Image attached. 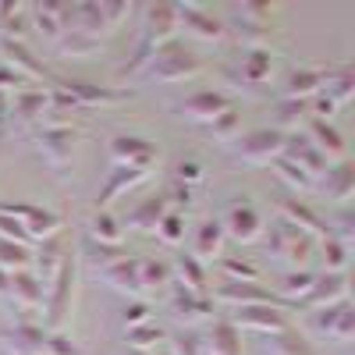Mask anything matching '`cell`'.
I'll list each match as a JSON object with an SVG mask.
<instances>
[{
  "label": "cell",
  "mask_w": 355,
  "mask_h": 355,
  "mask_svg": "<svg viewBox=\"0 0 355 355\" xmlns=\"http://www.w3.org/2000/svg\"><path fill=\"white\" fill-rule=\"evenodd\" d=\"M128 15L132 4L125 0H78V4H64V33H82L103 43Z\"/></svg>",
  "instance_id": "1"
},
{
  "label": "cell",
  "mask_w": 355,
  "mask_h": 355,
  "mask_svg": "<svg viewBox=\"0 0 355 355\" xmlns=\"http://www.w3.org/2000/svg\"><path fill=\"white\" fill-rule=\"evenodd\" d=\"M75 274H78V256L68 252V259L61 263V270H57V277L46 284V331H61L64 320L71 313V299H75Z\"/></svg>",
  "instance_id": "2"
},
{
  "label": "cell",
  "mask_w": 355,
  "mask_h": 355,
  "mask_svg": "<svg viewBox=\"0 0 355 355\" xmlns=\"http://www.w3.org/2000/svg\"><path fill=\"white\" fill-rule=\"evenodd\" d=\"M150 71V78H157V82H185V78H192V75H199L202 71V61L189 50V46H182L178 40H171V43H164L157 53H153V61L146 64Z\"/></svg>",
  "instance_id": "3"
},
{
  "label": "cell",
  "mask_w": 355,
  "mask_h": 355,
  "mask_svg": "<svg viewBox=\"0 0 355 355\" xmlns=\"http://www.w3.org/2000/svg\"><path fill=\"white\" fill-rule=\"evenodd\" d=\"M0 214L15 217L28 231L33 245L43 242V239H53V234H61V227H64L61 214H57V210H43V206H36V202H0Z\"/></svg>",
  "instance_id": "4"
},
{
  "label": "cell",
  "mask_w": 355,
  "mask_h": 355,
  "mask_svg": "<svg viewBox=\"0 0 355 355\" xmlns=\"http://www.w3.org/2000/svg\"><path fill=\"white\" fill-rule=\"evenodd\" d=\"M46 89H61L64 96L75 100L78 110H89V107H114V103H125L132 93L128 89H114V85H93V82H82V78H50Z\"/></svg>",
  "instance_id": "5"
},
{
  "label": "cell",
  "mask_w": 355,
  "mask_h": 355,
  "mask_svg": "<svg viewBox=\"0 0 355 355\" xmlns=\"http://www.w3.org/2000/svg\"><path fill=\"white\" fill-rule=\"evenodd\" d=\"M266 252H270L274 259H284V263H306L313 252H316V239L306 231H299L295 224L288 220H277L270 227V239H266Z\"/></svg>",
  "instance_id": "6"
},
{
  "label": "cell",
  "mask_w": 355,
  "mask_h": 355,
  "mask_svg": "<svg viewBox=\"0 0 355 355\" xmlns=\"http://www.w3.org/2000/svg\"><path fill=\"white\" fill-rule=\"evenodd\" d=\"M284 142H288V135L277 132V128H256L242 139H234V157L263 167V164H274L284 153Z\"/></svg>",
  "instance_id": "7"
},
{
  "label": "cell",
  "mask_w": 355,
  "mask_h": 355,
  "mask_svg": "<svg viewBox=\"0 0 355 355\" xmlns=\"http://www.w3.org/2000/svg\"><path fill=\"white\" fill-rule=\"evenodd\" d=\"M107 150H110L114 167H146V171H153L157 160H160L157 146L139 139V135H114Z\"/></svg>",
  "instance_id": "8"
},
{
  "label": "cell",
  "mask_w": 355,
  "mask_h": 355,
  "mask_svg": "<svg viewBox=\"0 0 355 355\" xmlns=\"http://www.w3.org/2000/svg\"><path fill=\"white\" fill-rule=\"evenodd\" d=\"M8 299L18 313H25L21 320H33L28 313H40L46 306V288L33 270H18V274L8 277Z\"/></svg>",
  "instance_id": "9"
},
{
  "label": "cell",
  "mask_w": 355,
  "mask_h": 355,
  "mask_svg": "<svg viewBox=\"0 0 355 355\" xmlns=\"http://www.w3.org/2000/svg\"><path fill=\"white\" fill-rule=\"evenodd\" d=\"M313 320H316L320 334H327L338 345H352V338H355V306H352V299H341L327 309H316Z\"/></svg>",
  "instance_id": "10"
},
{
  "label": "cell",
  "mask_w": 355,
  "mask_h": 355,
  "mask_svg": "<svg viewBox=\"0 0 355 355\" xmlns=\"http://www.w3.org/2000/svg\"><path fill=\"white\" fill-rule=\"evenodd\" d=\"M0 348L8 355H43L46 348V327L36 320H18L15 327L0 331Z\"/></svg>",
  "instance_id": "11"
},
{
  "label": "cell",
  "mask_w": 355,
  "mask_h": 355,
  "mask_svg": "<svg viewBox=\"0 0 355 355\" xmlns=\"http://www.w3.org/2000/svg\"><path fill=\"white\" fill-rule=\"evenodd\" d=\"M210 299L224 302V306H234V309H245V306H274V309H281L284 306L274 291H266L259 284H242V281H224Z\"/></svg>",
  "instance_id": "12"
},
{
  "label": "cell",
  "mask_w": 355,
  "mask_h": 355,
  "mask_svg": "<svg viewBox=\"0 0 355 355\" xmlns=\"http://www.w3.org/2000/svg\"><path fill=\"white\" fill-rule=\"evenodd\" d=\"M231 107H234V100L227 93H220V89H196V93H189L182 100L178 110H182L189 121H196V125H210L217 114H224Z\"/></svg>",
  "instance_id": "13"
},
{
  "label": "cell",
  "mask_w": 355,
  "mask_h": 355,
  "mask_svg": "<svg viewBox=\"0 0 355 355\" xmlns=\"http://www.w3.org/2000/svg\"><path fill=\"white\" fill-rule=\"evenodd\" d=\"M174 11H178V25H185L192 36H199L206 43H220L224 40V21L214 18L199 0H182V4H174Z\"/></svg>",
  "instance_id": "14"
},
{
  "label": "cell",
  "mask_w": 355,
  "mask_h": 355,
  "mask_svg": "<svg viewBox=\"0 0 355 355\" xmlns=\"http://www.w3.org/2000/svg\"><path fill=\"white\" fill-rule=\"evenodd\" d=\"M220 227H224V239L249 245V242L259 239L263 217H259L256 206H249V202H231V206H227V214H224V220H220Z\"/></svg>",
  "instance_id": "15"
},
{
  "label": "cell",
  "mask_w": 355,
  "mask_h": 355,
  "mask_svg": "<svg viewBox=\"0 0 355 355\" xmlns=\"http://www.w3.org/2000/svg\"><path fill=\"white\" fill-rule=\"evenodd\" d=\"M36 150L53 171H64L75 157V128H40L36 132Z\"/></svg>",
  "instance_id": "16"
},
{
  "label": "cell",
  "mask_w": 355,
  "mask_h": 355,
  "mask_svg": "<svg viewBox=\"0 0 355 355\" xmlns=\"http://www.w3.org/2000/svg\"><path fill=\"white\" fill-rule=\"evenodd\" d=\"M231 323L239 331H259L266 338H274V334H281V331L291 327L288 316L281 309H274V306H245V309H239V313L231 316Z\"/></svg>",
  "instance_id": "17"
},
{
  "label": "cell",
  "mask_w": 355,
  "mask_h": 355,
  "mask_svg": "<svg viewBox=\"0 0 355 355\" xmlns=\"http://www.w3.org/2000/svg\"><path fill=\"white\" fill-rule=\"evenodd\" d=\"M0 53H4V61H0V64H8V68H11L15 75H21L25 82H50V78H53V75L46 71V64H43L25 43L0 40Z\"/></svg>",
  "instance_id": "18"
},
{
  "label": "cell",
  "mask_w": 355,
  "mask_h": 355,
  "mask_svg": "<svg viewBox=\"0 0 355 355\" xmlns=\"http://www.w3.org/2000/svg\"><path fill=\"white\" fill-rule=\"evenodd\" d=\"M341 299H348V274H316L309 295H306L299 306L309 309V313H316V309H327V306H334Z\"/></svg>",
  "instance_id": "19"
},
{
  "label": "cell",
  "mask_w": 355,
  "mask_h": 355,
  "mask_svg": "<svg viewBox=\"0 0 355 355\" xmlns=\"http://www.w3.org/2000/svg\"><path fill=\"white\" fill-rule=\"evenodd\" d=\"M167 309H171V316H174L178 323H185V327H196V323L210 320V313H214V299H210V295H196V291H185V288H174Z\"/></svg>",
  "instance_id": "20"
},
{
  "label": "cell",
  "mask_w": 355,
  "mask_h": 355,
  "mask_svg": "<svg viewBox=\"0 0 355 355\" xmlns=\"http://www.w3.org/2000/svg\"><path fill=\"white\" fill-rule=\"evenodd\" d=\"M68 239L64 234H53V239H43L33 245V263H36V277L43 281V288L57 277V270H61V263L68 259Z\"/></svg>",
  "instance_id": "21"
},
{
  "label": "cell",
  "mask_w": 355,
  "mask_h": 355,
  "mask_svg": "<svg viewBox=\"0 0 355 355\" xmlns=\"http://www.w3.org/2000/svg\"><path fill=\"white\" fill-rule=\"evenodd\" d=\"M284 160H291V164H299L313 182H320L323 174H327V167H331V160L323 157L316 146L306 139V135H288V142H284V153H281Z\"/></svg>",
  "instance_id": "22"
},
{
  "label": "cell",
  "mask_w": 355,
  "mask_h": 355,
  "mask_svg": "<svg viewBox=\"0 0 355 355\" xmlns=\"http://www.w3.org/2000/svg\"><path fill=\"white\" fill-rule=\"evenodd\" d=\"M100 277H103V284H110L114 291H121V295H128V299H142L146 295V288H142V281H139V259H117V263H107V266H100L96 270Z\"/></svg>",
  "instance_id": "23"
},
{
  "label": "cell",
  "mask_w": 355,
  "mask_h": 355,
  "mask_svg": "<svg viewBox=\"0 0 355 355\" xmlns=\"http://www.w3.org/2000/svg\"><path fill=\"white\" fill-rule=\"evenodd\" d=\"M150 174H153V171H146V167H114V171L107 174L100 196H96V210H107L114 199H121L125 192H132L135 185H142Z\"/></svg>",
  "instance_id": "24"
},
{
  "label": "cell",
  "mask_w": 355,
  "mask_h": 355,
  "mask_svg": "<svg viewBox=\"0 0 355 355\" xmlns=\"http://www.w3.org/2000/svg\"><path fill=\"white\" fill-rule=\"evenodd\" d=\"M316 189L327 196V199H334V202H348L352 196H355V164L345 157V160H338V164H331L327 167V174L316 182Z\"/></svg>",
  "instance_id": "25"
},
{
  "label": "cell",
  "mask_w": 355,
  "mask_h": 355,
  "mask_svg": "<svg viewBox=\"0 0 355 355\" xmlns=\"http://www.w3.org/2000/svg\"><path fill=\"white\" fill-rule=\"evenodd\" d=\"M50 107V96L46 89H18V93L11 96V121L15 125H40L43 114Z\"/></svg>",
  "instance_id": "26"
},
{
  "label": "cell",
  "mask_w": 355,
  "mask_h": 355,
  "mask_svg": "<svg viewBox=\"0 0 355 355\" xmlns=\"http://www.w3.org/2000/svg\"><path fill=\"white\" fill-rule=\"evenodd\" d=\"M281 220H288V224H295L299 231L313 234L316 242L323 239V234H331V224L323 220L313 206H306L302 199H284V202H281Z\"/></svg>",
  "instance_id": "27"
},
{
  "label": "cell",
  "mask_w": 355,
  "mask_h": 355,
  "mask_svg": "<svg viewBox=\"0 0 355 355\" xmlns=\"http://www.w3.org/2000/svg\"><path fill=\"white\" fill-rule=\"evenodd\" d=\"M306 139L316 146V150L327 157L331 164H338V160H345V135L331 125V121H316V117H309L306 121Z\"/></svg>",
  "instance_id": "28"
},
{
  "label": "cell",
  "mask_w": 355,
  "mask_h": 355,
  "mask_svg": "<svg viewBox=\"0 0 355 355\" xmlns=\"http://www.w3.org/2000/svg\"><path fill=\"white\" fill-rule=\"evenodd\" d=\"M320 93L327 96L334 107H345L355 96V71L352 64H338V68H323V85Z\"/></svg>",
  "instance_id": "29"
},
{
  "label": "cell",
  "mask_w": 355,
  "mask_h": 355,
  "mask_svg": "<svg viewBox=\"0 0 355 355\" xmlns=\"http://www.w3.org/2000/svg\"><path fill=\"white\" fill-rule=\"evenodd\" d=\"M202 341H206L202 352H210V355H242V331L231 320L210 323V331H206Z\"/></svg>",
  "instance_id": "30"
},
{
  "label": "cell",
  "mask_w": 355,
  "mask_h": 355,
  "mask_svg": "<svg viewBox=\"0 0 355 355\" xmlns=\"http://www.w3.org/2000/svg\"><path fill=\"white\" fill-rule=\"evenodd\" d=\"M28 21H33V28L46 43H57L64 36V4H36V8H28Z\"/></svg>",
  "instance_id": "31"
},
{
  "label": "cell",
  "mask_w": 355,
  "mask_h": 355,
  "mask_svg": "<svg viewBox=\"0 0 355 355\" xmlns=\"http://www.w3.org/2000/svg\"><path fill=\"white\" fill-rule=\"evenodd\" d=\"M167 214V199L164 196H150V199H142L135 210H128V217L121 220L125 227H135V231H146V234H153L157 224L164 220Z\"/></svg>",
  "instance_id": "32"
},
{
  "label": "cell",
  "mask_w": 355,
  "mask_h": 355,
  "mask_svg": "<svg viewBox=\"0 0 355 355\" xmlns=\"http://www.w3.org/2000/svg\"><path fill=\"white\" fill-rule=\"evenodd\" d=\"M89 239H93V245L117 249V245H125V227L110 210H96L89 217Z\"/></svg>",
  "instance_id": "33"
},
{
  "label": "cell",
  "mask_w": 355,
  "mask_h": 355,
  "mask_svg": "<svg viewBox=\"0 0 355 355\" xmlns=\"http://www.w3.org/2000/svg\"><path fill=\"white\" fill-rule=\"evenodd\" d=\"M323 85V68H295L284 82V96L288 100H309L320 93Z\"/></svg>",
  "instance_id": "34"
},
{
  "label": "cell",
  "mask_w": 355,
  "mask_h": 355,
  "mask_svg": "<svg viewBox=\"0 0 355 355\" xmlns=\"http://www.w3.org/2000/svg\"><path fill=\"white\" fill-rule=\"evenodd\" d=\"M192 256L199 263L224 256V227H220V220H202L199 224V231H196V252Z\"/></svg>",
  "instance_id": "35"
},
{
  "label": "cell",
  "mask_w": 355,
  "mask_h": 355,
  "mask_svg": "<svg viewBox=\"0 0 355 355\" xmlns=\"http://www.w3.org/2000/svg\"><path fill=\"white\" fill-rule=\"evenodd\" d=\"M171 274H178V288H185V291H196V295H210L206 291V266L192 256V252H185V256H178L174 259V266H171Z\"/></svg>",
  "instance_id": "36"
},
{
  "label": "cell",
  "mask_w": 355,
  "mask_h": 355,
  "mask_svg": "<svg viewBox=\"0 0 355 355\" xmlns=\"http://www.w3.org/2000/svg\"><path fill=\"white\" fill-rule=\"evenodd\" d=\"M28 28H33V21H28L25 4H0V36L11 43H25Z\"/></svg>",
  "instance_id": "37"
},
{
  "label": "cell",
  "mask_w": 355,
  "mask_h": 355,
  "mask_svg": "<svg viewBox=\"0 0 355 355\" xmlns=\"http://www.w3.org/2000/svg\"><path fill=\"white\" fill-rule=\"evenodd\" d=\"M313 281H316L313 270H291V274H284V277L277 281V291H274V295H277L284 306H299L306 295H309Z\"/></svg>",
  "instance_id": "38"
},
{
  "label": "cell",
  "mask_w": 355,
  "mask_h": 355,
  "mask_svg": "<svg viewBox=\"0 0 355 355\" xmlns=\"http://www.w3.org/2000/svg\"><path fill=\"white\" fill-rule=\"evenodd\" d=\"M316 249H320V256H323V266H327V270H323V274H348L352 245L338 242L334 234H323V239L316 242Z\"/></svg>",
  "instance_id": "39"
},
{
  "label": "cell",
  "mask_w": 355,
  "mask_h": 355,
  "mask_svg": "<svg viewBox=\"0 0 355 355\" xmlns=\"http://www.w3.org/2000/svg\"><path fill=\"white\" fill-rule=\"evenodd\" d=\"M270 71H274V53L266 50V46H256L245 53V61H242V78L249 85H263V82H270Z\"/></svg>",
  "instance_id": "40"
},
{
  "label": "cell",
  "mask_w": 355,
  "mask_h": 355,
  "mask_svg": "<svg viewBox=\"0 0 355 355\" xmlns=\"http://www.w3.org/2000/svg\"><path fill=\"white\" fill-rule=\"evenodd\" d=\"M217 270L224 274V281H242V284H259V266L252 259H239V256H217Z\"/></svg>",
  "instance_id": "41"
},
{
  "label": "cell",
  "mask_w": 355,
  "mask_h": 355,
  "mask_svg": "<svg viewBox=\"0 0 355 355\" xmlns=\"http://www.w3.org/2000/svg\"><path fill=\"white\" fill-rule=\"evenodd\" d=\"M171 263H164L160 256H139V281L146 291H157L164 284H171Z\"/></svg>",
  "instance_id": "42"
},
{
  "label": "cell",
  "mask_w": 355,
  "mask_h": 355,
  "mask_svg": "<svg viewBox=\"0 0 355 355\" xmlns=\"http://www.w3.org/2000/svg\"><path fill=\"white\" fill-rule=\"evenodd\" d=\"M167 341V334L157 327V323L150 320V323H142V327H135V331H125V345L128 348H135V352H150V355H157V348Z\"/></svg>",
  "instance_id": "43"
},
{
  "label": "cell",
  "mask_w": 355,
  "mask_h": 355,
  "mask_svg": "<svg viewBox=\"0 0 355 355\" xmlns=\"http://www.w3.org/2000/svg\"><path fill=\"white\" fill-rule=\"evenodd\" d=\"M53 46H57V53H61V57H78V61H85V57H96V53L103 50V43L89 40V36H82V33H64Z\"/></svg>",
  "instance_id": "44"
},
{
  "label": "cell",
  "mask_w": 355,
  "mask_h": 355,
  "mask_svg": "<svg viewBox=\"0 0 355 355\" xmlns=\"http://www.w3.org/2000/svg\"><path fill=\"white\" fill-rule=\"evenodd\" d=\"M206 128V135H210L214 142H234L239 139V128H242V114H239V107H231V110H224V114H217L210 125H202Z\"/></svg>",
  "instance_id": "45"
},
{
  "label": "cell",
  "mask_w": 355,
  "mask_h": 355,
  "mask_svg": "<svg viewBox=\"0 0 355 355\" xmlns=\"http://www.w3.org/2000/svg\"><path fill=\"white\" fill-rule=\"evenodd\" d=\"M309 100H281L277 103V132H284V128H299V125H306L309 121Z\"/></svg>",
  "instance_id": "46"
},
{
  "label": "cell",
  "mask_w": 355,
  "mask_h": 355,
  "mask_svg": "<svg viewBox=\"0 0 355 355\" xmlns=\"http://www.w3.org/2000/svg\"><path fill=\"white\" fill-rule=\"evenodd\" d=\"M270 352H274V355H316V348H313L299 331H295V327L274 334V338H270Z\"/></svg>",
  "instance_id": "47"
},
{
  "label": "cell",
  "mask_w": 355,
  "mask_h": 355,
  "mask_svg": "<svg viewBox=\"0 0 355 355\" xmlns=\"http://www.w3.org/2000/svg\"><path fill=\"white\" fill-rule=\"evenodd\" d=\"M157 242H164L167 249H174V245H182L185 242V214H178V210H167L164 214V220L157 224Z\"/></svg>",
  "instance_id": "48"
},
{
  "label": "cell",
  "mask_w": 355,
  "mask_h": 355,
  "mask_svg": "<svg viewBox=\"0 0 355 355\" xmlns=\"http://www.w3.org/2000/svg\"><path fill=\"white\" fill-rule=\"evenodd\" d=\"M33 266V249L15 245V242H0V270L4 274H18Z\"/></svg>",
  "instance_id": "49"
},
{
  "label": "cell",
  "mask_w": 355,
  "mask_h": 355,
  "mask_svg": "<svg viewBox=\"0 0 355 355\" xmlns=\"http://www.w3.org/2000/svg\"><path fill=\"white\" fill-rule=\"evenodd\" d=\"M274 171H277V178L284 185H291V189H299V192H309V189H316V182L299 167V164H291V160H284V157H277L274 160Z\"/></svg>",
  "instance_id": "50"
},
{
  "label": "cell",
  "mask_w": 355,
  "mask_h": 355,
  "mask_svg": "<svg viewBox=\"0 0 355 355\" xmlns=\"http://www.w3.org/2000/svg\"><path fill=\"white\" fill-rule=\"evenodd\" d=\"M150 316H153V306L146 299H128V306L121 313V327L135 331V327H142V323H150Z\"/></svg>",
  "instance_id": "51"
},
{
  "label": "cell",
  "mask_w": 355,
  "mask_h": 355,
  "mask_svg": "<svg viewBox=\"0 0 355 355\" xmlns=\"http://www.w3.org/2000/svg\"><path fill=\"white\" fill-rule=\"evenodd\" d=\"M43 355H85V352L78 348V341H75L71 334H64V331H46V348H43Z\"/></svg>",
  "instance_id": "52"
},
{
  "label": "cell",
  "mask_w": 355,
  "mask_h": 355,
  "mask_svg": "<svg viewBox=\"0 0 355 355\" xmlns=\"http://www.w3.org/2000/svg\"><path fill=\"white\" fill-rule=\"evenodd\" d=\"M0 242H15V245H25V249H33V239H28V231L8 217V214H0Z\"/></svg>",
  "instance_id": "53"
},
{
  "label": "cell",
  "mask_w": 355,
  "mask_h": 355,
  "mask_svg": "<svg viewBox=\"0 0 355 355\" xmlns=\"http://www.w3.org/2000/svg\"><path fill=\"white\" fill-rule=\"evenodd\" d=\"M202 178H206V171H202V164L199 160H178L174 164V182L178 185H199L202 182Z\"/></svg>",
  "instance_id": "54"
},
{
  "label": "cell",
  "mask_w": 355,
  "mask_h": 355,
  "mask_svg": "<svg viewBox=\"0 0 355 355\" xmlns=\"http://www.w3.org/2000/svg\"><path fill=\"white\" fill-rule=\"evenodd\" d=\"M164 199H167V210H189L192 206V189L189 185H178V182H171V189L164 192Z\"/></svg>",
  "instance_id": "55"
},
{
  "label": "cell",
  "mask_w": 355,
  "mask_h": 355,
  "mask_svg": "<svg viewBox=\"0 0 355 355\" xmlns=\"http://www.w3.org/2000/svg\"><path fill=\"white\" fill-rule=\"evenodd\" d=\"M199 352H202V341L196 334H178V338H171L167 355H199Z\"/></svg>",
  "instance_id": "56"
},
{
  "label": "cell",
  "mask_w": 355,
  "mask_h": 355,
  "mask_svg": "<svg viewBox=\"0 0 355 355\" xmlns=\"http://www.w3.org/2000/svg\"><path fill=\"white\" fill-rule=\"evenodd\" d=\"M11 89L18 93V89H28V82L21 75H15L8 64H0V93H11Z\"/></svg>",
  "instance_id": "57"
},
{
  "label": "cell",
  "mask_w": 355,
  "mask_h": 355,
  "mask_svg": "<svg viewBox=\"0 0 355 355\" xmlns=\"http://www.w3.org/2000/svg\"><path fill=\"white\" fill-rule=\"evenodd\" d=\"M0 114H11V96L0 93Z\"/></svg>",
  "instance_id": "58"
},
{
  "label": "cell",
  "mask_w": 355,
  "mask_h": 355,
  "mask_svg": "<svg viewBox=\"0 0 355 355\" xmlns=\"http://www.w3.org/2000/svg\"><path fill=\"white\" fill-rule=\"evenodd\" d=\"M0 160H4V142H0Z\"/></svg>",
  "instance_id": "59"
},
{
  "label": "cell",
  "mask_w": 355,
  "mask_h": 355,
  "mask_svg": "<svg viewBox=\"0 0 355 355\" xmlns=\"http://www.w3.org/2000/svg\"><path fill=\"white\" fill-rule=\"evenodd\" d=\"M199 355H210V352H199Z\"/></svg>",
  "instance_id": "60"
},
{
  "label": "cell",
  "mask_w": 355,
  "mask_h": 355,
  "mask_svg": "<svg viewBox=\"0 0 355 355\" xmlns=\"http://www.w3.org/2000/svg\"><path fill=\"white\" fill-rule=\"evenodd\" d=\"M160 355H167V352H160Z\"/></svg>",
  "instance_id": "61"
}]
</instances>
